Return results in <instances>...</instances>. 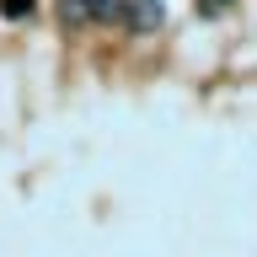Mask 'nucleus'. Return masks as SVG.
<instances>
[{
	"mask_svg": "<svg viewBox=\"0 0 257 257\" xmlns=\"http://www.w3.org/2000/svg\"><path fill=\"white\" fill-rule=\"evenodd\" d=\"M214 6H230V0H204V11H214Z\"/></svg>",
	"mask_w": 257,
	"mask_h": 257,
	"instance_id": "5",
	"label": "nucleus"
},
{
	"mask_svg": "<svg viewBox=\"0 0 257 257\" xmlns=\"http://www.w3.org/2000/svg\"><path fill=\"white\" fill-rule=\"evenodd\" d=\"M59 16L64 27H86V0H59Z\"/></svg>",
	"mask_w": 257,
	"mask_h": 257,
	"instance_id": "3",
	"label": "nucleus"
},
{
	"mask_svg": "<svg viewBox=\"0 0 257 257\" xmlns=\"http://www.w3.org/2000/svg\"><path fill=\"white\" fill-rule=\"evenodd\" d=\"M128 27H140V32H150L161 22V6H150V0H145V6H128V16H123Z\"/></svg>",
	"mask_w": 257,
	"mask_h": 257,
	"instance_id": "2",
	"label": "nucleus"
},
{
	"mask_svg": "<svg viewBox=\"0 0 257 257\" xmlns=\"http://www.w3.org/2000/svg\"><path fill=\"white\" fill-rule=\"evenodd\" d=\"M0 16L6 22H22V16H32V0H0Z\"/></svg>",
	"mask_w": 257,
	"mask_h": 257,
	"instance_id": "4",
	"label": "nucleus"
},
{
	"mask_svg": "<svg viewBox=\"0 0 257 257\" xmlns=\"http://www.w3.org/2000/svg\"><path fill=\"white\" fill-rule=\"evenodd\" d=\"M123 16H128V0H86V22L112 27V22H123Z\"/></svg>",
	"mask_w": 257,
	"mask_h": 257,
	"instance_id": "1",
	"label": "nucleus"
}]
</instances>
